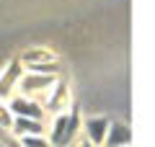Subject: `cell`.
Masks as SVG:
<instances>
[{"label": "cell", "mask_w": 155, "mask_h": 147, "mask_svg": "<svg viewBox=\"0 0 155 147\" xmlns=\"http://www.w3.org/2000/svg\"><path fill=\"white\" fill-rule=\"evenodd\" d=\"M8 106L16 116H31V119H41L44 116V109L39 101H34L28 93H16V96L8 98Z\"/></svg>", "instance_id": "6da1fadb"}, {"label": "cell", "mask_w": 155, "mask_h": 147, "mask_svg": "<svg viewBox=\"0 0 155 147\" xmlns=\"http://www.w3.org/2000/svg\"><path fill=\"white\" fill-rule=\"evenodd\" d=\"M54 75H47V72H31V75L21 77L18 80V90L21 93H36V90H47V88H54Z\"/></svg>", "instance_id": "277c9868"}, {"label": "cell", "mask_w": 155, "mask_h": 147, "mask_svg": "<svg viewBox=\"0 0 155 147\" xmlns=\"http://www.w3.org/2000/svg\"><path fill=\"white\" fill-rule=\"evenodd\" d=\"M109 126H111V119L109 116H88V119L83 121V132L85 137H88V142H93V145H106V134H109Z\"/></svg>", "instance_id": "7a4b0ae2"}, {"label": "cell", "mask_w": 155, "mask_h": 147, "mask_svg": "<svg viewBox=\"0 0 155 147\" xmlns=\"http://www.w3.org/2000/svg\"><path fill=\"white\" fill-rule=\"evenodd\" d=\"M132 142V129L124 121H111L109 134H106V145H129Z\"/></svg>", "instance_id": "5b68a950"}, {"label": "cell", "mask_w": 155, "mask_h": 147, "mask_svg": "<svg viewBox=\"0 0 155 147\" xmlns=\"http://www.w3.org/2000/svg\"><path fill=\"white\" fill-rule=\"evenodd\" d=\"M13 121H16V114L11 111V106L8 103H0V126H8V129H13Z\"/></svg>", "instance_id": "8992f818"}, {"label": "cell", "mask_w": 155, "mask_h": 147, "mask_svg": "<svg viewBox=\"0 0 155 147\" xmlns=\"http://www.w3.org/2000/svg\"><path fill=\"white\" fill-rule=\"evenodd\" d=\"M75 126H78V116H75V111L57 116V119H54V129H52L49 139L57 142V145H65V142L72 139V134H75Z\"/></svg>", "instance_id": "3957f363"}]
</instances>
